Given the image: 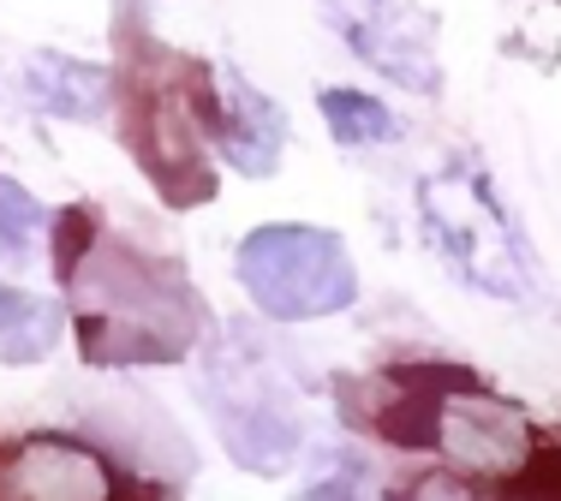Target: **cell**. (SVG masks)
I'll return each instance as SVG.
<instances>
[{"label": "cell", "mask_w": 561, "mask_h": 501, "mask_svg": "<svg viewBox=\"0 0 561 501\" xmlns=\"http://www.w3.org/2000/svg\"><path fill=\"white\" fill-rule=\"evenodd\" d=\"M216 418H221V436L233 447V459L251 471H280L299 454V412L287 400H275L270 388L233 382V394L216 406Z\"/></svg>", "instance_id": "52a82bcc"}, {"label": "cell", "mask_w": 561, "mask_h": 501, "mask_svg": "<svg viewBox=\"0 0 561 501\" xmlns=\"http://www.w3.org/2000/svg\"><path fill=\"white\" fill-rule=\"evenodd\" d=\"M66 233H60V275L72 287L78 305V340H84L90 364H173L185 359L197 335V299L173 269H162L156 257L131 250L126 240L90 228L84 240V215L90 209H66Z\"/></svg>", "instance_id": "6da1fadb"}, {"label": "cell", "mask_w": 561, "mask_h": 501, "mask_svg": "<svg viewBox=\"0 0 561 501\" xmlns=\"http://www.w3.org/2000/svg\"><path fill=\"white\" fill-rule=\"evenodd\" d=\"M293 501H370V466L358 454H341V459H329Z\"/></svg>", "instance_id": "4fadbf2b"}, {"label": "cell", "mask_w": 561, "mask_h": 501, "mask_svg": "<svg viewBox=\"0 0 561 501\" xmlns=\"http://www.w3.org/2000/svg\"><path fill=\"white\" fill-rule=\"evenodd\" d=\"M43 221H48V209L36 203V197L24 191L19 179L0 174V269H19V263H31Z\"/></svg>", "instance_id": "8fae6325"}, {"label": "cell", "mask_w": 561, "mask_h": 501, "mask_svg": "<svg viewBox=\"0 0 561 501\" xmlns=\"http://www.w3.org/2000/svg\"><path fill=\"white\" fill-rule=\"evenodd\" d=\"M24 90H31L48 114H60V120H90V114L108 108V66L43 55V60H31V72H24Z\"/></svg>", "instance_id": "ba28073f"}, {"label": "cell", "mask_w": 561, "mask_h": 501, "mask_svg": "<svg viewBox=\"0 0 561 501\" xmlns=\"http://www.w3.org/2000/svg\"><path fill=\"white\" fill-rule=\"evenodd\" d=\"M502 501H561V436L531 442V459L502 483Z\"/></svg>", "instance_id": "7c38bea8"}, {"label": "cell", "mask_w": 561, "mask_h": 501, "mask_svg": "<svg viewBox=\"0 0 561 501\" xmlns=\"http://www.w3.org/2000/svg\"><path fill=\"white\" fill-rule=\"evenodd\" d=\"M317 102H323L329 131H335L341 143H389V138H400V120L377 96H365V90H323Z\"/></svg>", "instance_id": "30bf717a"}, {"label": "cell", "mask_w": 561, "mask_h": 501, "mask_svg": "<svg viewBox=\"0 0 561 501\" xmlns=\"http://www.w3.org/2000/svg\"><path fill=\"white\" fill-rule=\"evenodd\" d=\"M60 340V305L19 287H0V359L7 364H36Z\"/></svg>", "instance_id": "9c48e42d"}, {"label": "cell", "mask_w": 561, "mask_h": 501, "mask_svg": "<svg viewBox=\"0 0 561 501\" xmlns=\"http://www.w3.org/2000/svg\"><path fill=\"white\" fill-rule=\"evenodd\" d=\"M436 454H448L454 466L478 471V478H514L531 459V424L519 418L514 400L484 394L472 376L454 382L443 412H436Z\"/></svg>", "instance_id": "277c9868"}, {"label": "cell", "mask_w": 561, "mask_h": 501, "mask_svg": "<svg viewBox=\"0 0 561 501\" xmlns=\"http://www.w3.org/2000/svg\"><path fill=\"white\" fill-rule=\"evenodd\" d=\"M407 501H472V496H466L454 478H424V483H412V490H407Z\"/></svg>", "instance_id": "5bb4252c"}, {"label": "cell", "mask_w": 561, "mask_h": 501, "mask_svg": "<svg viewBox=\"0 0 561 501\" xmlns=\"http://www.w3.org/2000/svg\"><path fill=\"white\" fill-rule=\"evenodd\" d=\"M204 126H209V138H216V150L245 179L275 174L280 150H287V114H280L245 72H233V66H216V72H209Z\"/></svg>", "instance_id": "5b68a950"}, {"label": "cell", "mask_w": 561, "mask_h": 501, "mask_svg": "<svg viewBox=\"0 0 561 501\" xmlns=\"http://www.w3.org/2000/svg\"><path fill=\"white\" fill-rule=\"evenodd\" d=\"M419 228L431 250L448 263L460 281L484 287L496 299H526L531 293V257L526 240L514 233L507 209L490 197L484 174L472 167H436L419 186Z\"/></svg>", "instance_id": "7a4b0ae2"}, {"label": "cell", "mask_w": 561, "mask_h": 501, "mask_svg": "<svg viewBox=\"0 0 561 501\" xmlns=\"http://www.w3.org/2000/svg\"><path fill=\"white\" fill-rule=\"evenodd\" d=\"M0 501H114V483L90 447L36 436L0 459Z\"/></svg>", "instance_id": "8992f818"}, {"label": "cell", "mask_w": 561, "mask_h": 501, "mask_svg": "<svg viewBox=\"0 0 561 501\" xmlns=\"http://www.w3.org/2000/svg\"><path fill=\"white\" fill-rule=\"evenodd\" d=\"M239 281H245L251 305L275 316V323L335 316L358 299V269L346 257L341 233L305 228V221H275V228L245 233Z\"/></svg>", "instance_id": "3957f363"}]
</instances>
